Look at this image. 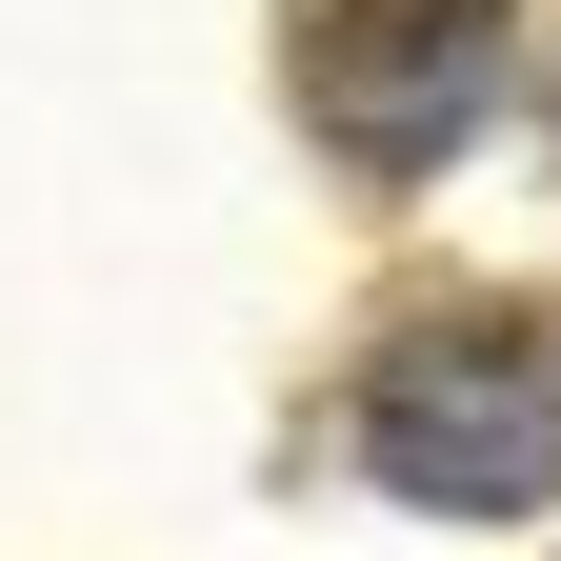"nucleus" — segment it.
Listing matches in <instances>:
<instances>
[{
  "label": "nucleus",
  "mask_w": 561,
  "mask_h": 561,
  "mask_svg": "<svg viewBox=\"0 0 561 561\" xmlns=\"http://www.w3.org/2000/svg\"><path fill=\"white\" fill-rule=\"evenodd\" d=\"M362 461L442 522H522L561 502V321L541 301H421L362 362Z\"/></svg>",
  "instance_id": "nucleus-1"
},
{
  "label": "nucleus",
  "mask_w": 561,
  "mask_h": 561,
  "mask_svg": "<svg viewBox=\"0 0 561 561\" xmlns=\"http://www.w3.org/2000/svg\"><path fill=\"white\" fill-rule=\"evenodd\" d=\"M502 81V0H301V121L362 181H421Z\"/></svg>",
  "instance_id": "nucleus-2"
}]
</instances>
